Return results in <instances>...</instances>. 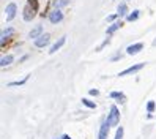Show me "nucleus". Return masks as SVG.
Instances as JSON below:
<instances>
[{"label":"nucleus","mask_w":156,"mask_h":139,"mask_svg":"<svg viewBox=\"0 0 156 139\" xmlns=\"http://www.w3.org/2000/svg\"><path fill=\"white\" fill-rule=\"evenodd\" d=\"M49 41H51V35L44 33V35L38 36V38L35 40V46H36V48H46V46L49 44Z\"/></svg>","instance_id":"obj_5"},{"label":"nucleus","mask_w":156,"mask_h":139,"mask_svg":"<svg viewBox=\"0 0 156 139\" xmlns=\"http://www.w3.org/2000/svg\"><path fill=\"white\" fill-rule=\"evenodd\" d=\"M41 35H43V25H36L35 29H32L30 33H29V36H30V38H33V40H36Z\"/></svg>","instance_id":"obj_10"},{"label":"nucleus","mask_w":156,"mask_h":139,"mask_svg":"<svg viewBox=\"0 0 156 139\" xmlns=\"http://www.w3.org/2000/svg\"><path fill=\"white\" fill-rule=\"evenodd\" d=\"M11 62H13V55H3L2 60H0V67L5 68L8 65H11Z\"/></svg>","instance_id":"obj_12"},{"label":"nucleus","mask_w":156,"mask_h":139,"mask_svg":"<svg viewBox=\"0 0 156 139\" xmlns=\"http://www.w3.org/2000/svg\"><path fill=\"white\" fill-rule=\"evenodd\" d=\"M36 11H38V2L36 0H29L24 8V21H32L36 16Z\"/></svg>","instance_id":"obj_1"},{"label":"nucleus","mask_w":156,"mask_h":139,"mask_svg":"<svg viewBox=\"0 0 156 139\" xmlns=\"http://www.w3.org/2000/svg\"><path fill=\"white\" fill-rule=\"evenodd\" d=\"M111 98H117L118 101H122V103H125V100H126V97H125L123 92H112Z\"/></svg>","instance_id":"obj_13"},{"label":"nucleus","mask_w":156,"mask_h":139,"mask_svg":"<svg viewBox=\"0 0 156 139\" xmlns=\"http://www.w3.org/2000/svg\"><path fill=\"white\" fill-rule=\"evenodd\" d=\"M153 44H154V46H156V40H154V41H153Z\"/></svg>","instance_id":"obj_25"},{"label":"nucleus","mask_w":156,"mask_h":139,"mask_svg":"<svg viewBox=\"0 0 156 139\" xmlns=\"http://www.w3.org/2000/svg\"><path fill=\"white\" fill-rule=\"evenodd\" d=\"M27 79H29V76H25L24 79H21V81H14V82H10V84H8V86H24L25 84V82H27Z\"/></svg>","instance_id":"obj_19"},{"label":"nucleus","mask_w":156,"mask_h":139,"mask_svg":"<svg viewBox=\"0 0 156 139\" xmlns=\"http://www.w3.org/2000/svg\"><path fill=\"white\" fill-rule=\"evenodd\" d=\"M122 137H123V128L120 126V128H117V133H115L114 139H122Z\"/></svg>","instance_id":"obj_20"},{"label":"nucleus","mask_w":156,"mask_h":139,"mask_svg":"<svg viewBox=\"0 0 156 139\" xmlns=\"http://www.w3.org/2000/svg\"><path fill=\"white\" fill-rule=\"evenodd\" d=\"M88 93H90L91 97H98V93H99V92H98L96 89H91V90H88Z\"/></svg>","instance_id":"obj_22"},{"label":"nucleus","mask_w":156,"mask_h":139,"mask_svg":"<svg viewBox=\"0 0 156 139\" xmlns=\"http://www.w3.org/2000/svg\"><path fill=\"white\" fill-rule=\"evenodd\" d=\"M109 122L104 120L103 123H101V128H99V134H98V139H107V134H109Z\"/></svg>","instance_id":"obj_8"},{"label":"nucleus","mask_w":156,"mask_h":139,"mask_svg":"<svg viewBox=\"0 0 156 139\" xmlns=\"http://www.w3.org/2000/svg\"><path fill=\"white\" fill-rule=\"evenodd\" d=\"M139 14H140V11H139V10H136L134 13H131V14H128V16H126V19L129 21V22H133V21H136L137 17H139Z\"/></svg>","instance_id":"obj_16"},{"label":"nucleus","mask_w":156,"mask_h":139,"mask_svg":"<svg viewBox=\"0 0 156 139\" xmlns=\"http://www.w3.org/2000/svg\"><path fill=\"white\" fill-rule=\"evenodd\" d=\"M62 139H71V137H69L68 134H63V136H62Z\"/></svg>","instance_id":"obj_24"},{"label":"nucleus","mask_w":156,"mask_h":139,"mask_svg":"<svg viewBox=\"0 0 156 139\" xmlns=\"http://www.w3.org/2000/svg\"><path fill=\"white\" fill-rule=\"evenodd\" d=\"M154 101H148V104H147V111H148V112H153L154 111Z\"/></svg>","instance_id":"obj_21"},{"label":"nucleus","mask_w":156,"mask_h":139,"mask_svg":"<svg viewBox=\"0 0 156 139\" xmlns=\"http://www.w3.org/2000/svg\"><path fill=\"white\" fill-rule=\"evenodd\" d=\"M122 25H123V22H122V21H115V22H114L112 25H109V27H107V30H106L107 36H111L112 33H115V32H117L118 29H120Z\"/></svg>","instance_id":"obj_9"},{"label":"nucleus","mask_w":156,"mask_h":139,"mask_svg":"<svg viewBox=\"0 0 156 139\" xmlns=\"http://www.w3.org/2000/svg\"><path fill=\"white\" fill-rule=\"evenodd\" d=\"M66 5H69V0H54V6L55 8H63Z\"/></svg>","instance_id":"obj_15"},{"label":"nucleus","mask_w":156,"mask_h":139,"mask_svg":"<svg viewBox=\"0 0 156 139\" xmlns=\"http://www.w3.org/2000/svg\"><path fill=\"white\" fill-rule=\"evenodd\" d=\"M65 41H66V38H65V36H62V38H60V40H58V41H57L55 44H52V48L49 49V54H54V52H57V51H58V49L62 48V46L65 44Z\"/></svg>","instance_id":"obj_11"},{"label":"nucleus","mask_w":156,"mask_h":139,"mask_svg":"<svg viewBox=\"0 0 156 139\" xmlns=\"http://www.w3.org/2000/svg\"><path fill=\"white\" fill-rule=\"evenodd\" d=\"M117 16H120V14L117 13V14H112V16H109V17H107V22H112V21H115V19H117Z\"/></svg>","instance_id":"obj_23"},{"label":"nucleus","mask_w":156,"mask_h":139,"mask_svg":"<svg viewBox=\"0 0 156 139\" xmlns=\"http://www.w3.org/2000/svg\"><path fill=\"white\" fill-rule=\"evenodd\" d=\"M82 104H85V106L90 108V109H95V108H96V104L93 103V101H90V100H87V98H82Z\"/></svg>","instance_id":"obj_18"},{"label":"nucleus","mask_w":156,"mask_h":139,"mask_svg":"<svg viewBox=\"0 0 156 139\" xmlns=\"http://www.w3.org/2000/svg\"><path fill=\"white\" fill-rule=\"evenodd\" d=\"M16 11H17V6H16V3H10V5H8V6L5 8V13H6V21H11V19H14Z\"/></svg>","instance_id":"obj_7"},{"label":"nucleus","mask_w":156,"mask_h":139,"mask_svg":"<svg viewBox=\"0 0 156 139\" xmlns=\"http://www.w3.org/2000/svg\"><path fill=\"white\" fill-rule=\"evenodd\" d=\"M142 49H144V44H142V43H134V44H129V46L126 48V54L136 55V54H139Z\"/></svg>","instance_id":"obj_6"},{"label":"nucleus","mask_w":156,"mask_h":139,"mask_svg":"<svg viewBox=\"0 0 156 139\" xmlns=\"http://www.w3.org/2000/svg\"><path fill=\"white\" fill-rule=\"evenodd\" d=\"M117 13L120 16H128V6H126V3H120V5H118Z\"/></svg>","instance_id":"obj_14"},{"label":"nucleus","mask_w":156,"mask_h":139,"mask_svg":"<svg viewBox=\"0 0 156 139\" xmlns=\"http://www.w3.org/2000/svg\"><path fill=\"white\" fill-rule=\"evenodd\" d=\"M144 67H145V63H137V65H133V67H129V68H126V70L120 71V73H118V76L123 78V76H128V75H134V73L140 71Z\"/></svg>","instance_id":"obj_3"},{"label":"nucleus","mask_w":156,"mask_h":139,"mask_svg":"<svg viewBox=\"0 0 156 139\" xmlns=\"http://www.w3.org/2000/svg\"><path fill=\"white\" fill-rule=\"evenodd\" d=\"M13 32H14L13 29H6V30H3V32H2V44H5V40H6V38H8V36H10Z\"/></svg>","instance_id":"obj_17"},{"label":"nucleus","mask_w":156,"mask_h":139,"mask_svg":"<svg viewBox=\"0 0 156 139\" xmlns=\"http://www.w3.org/2000/svg\"><path fill=\"white\" fill-rule=\"evenodd\" d=\"M62 19H63V13L60 11V8H55L54 11H51V14H49V22L51 24H58Z\"/></svg>","instance_id":"obj_4"},{"label":"nucleus","mask_w":156,"mask_h":139,"mask_svg":"<svg viewBox=\"0 0 156 139\" xmlns=\"http://www.w3.org/2000/svg\"><path fill=\"white\" fill-rule=\"evenodd\" d=\"M107 122L111 126H117L118 123H120V111H118V108L114 104L111 106V112H109L107 115Z\"/></svg>","instance_id":"obj_2"}]
</instances>
